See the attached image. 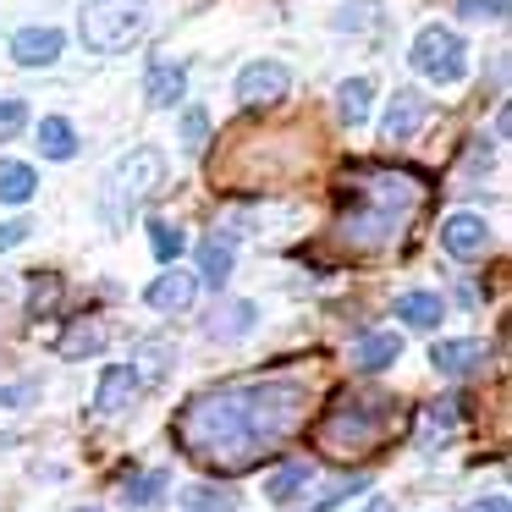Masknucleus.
Here are the masks:
<instances>
[{
    "mask_svg": "<svg viewBox=\"0 0 512 512\" xmlns=\"http://www.w3.org/2000/svg\"><path fill=\"white\" fill-rule=\"evenodd\" d=\"M309 397L314 380L303 375H259V380H237V386H210L199 397H188L171 441L210 474H248L287 435H298Z\"/></svg>",
    "mask_w": 512,
    "mask_h": 512,
    "instance_id": "f257e3e1",
    "label": "nucleus"
},
{
    "mask_svg": "<svg viewBox=\"0 0 512 512\" xmlns=\"http://www.w3.org/2000/svg\"><path fill=\"white\" fill-rule=\"evenodd\" d=\"M424 177L397 166H353L336 188L342 199V221H336V243L347 254H386L408 237L413 215L424 204Z\"/></svg>",
    "mask_w": 512,
    "mask_h": 512,
    "instance_id": "f03ea898",
    "label": "nucleus"
},
{
    "mask_svg": "<svg viewBox=\"0 0 512 512\" xmlns=\"http://www.w3.org/2000/svg\"><path fill=\"white\" fill-rule=\"evenodd\" d=\"M397 419H402V408L386 391H342L336 408L314 424V446H320V457L353 463V457L380 452L391 441V430H397Z\"/></svg>",
    "mask_w": 512,
    "mask_h": 512,
    "instance_id": "7ed1b4c3",
    "label": "nucleus"
},
{
    "mask_svg": "<svg viewBox=\"0 0 512 512\" xmlns=\"http://www.w3.org/2000/svg\"><path fill=\"white\" fill-rule=\"evenodd\" d=\"M78 34L94 56H122L149 34V0H89Z\"/></svg>",
    "mask_w": 512,
    "mask_h": 512,
    "instance_id": "20e7f679",
    "label": "nucleus"
},
{
    "mask_svg": "<svg viewBox=\"0 0 512 512\" xmlns=\"http://www.w3.org/2000/svg\"><path fill=\"white\" fill-rule=\"evenodd\" d=\"M166 182V160H160V149H133V155H122L111 166V177H105V193H100V204H105V221H122L127 215V204H138V199H149V193Z\"/></svg>",
    "mask_w": 512,
    "mask_h": 512,
    "instance_id": "39448f33",
    "label": "nucleus"
},
{
    "mask_svg": "<svg viewBox=\"0 0 512 512\" xmlns=\"http://www.w3.org/2000/svg\"><path fill=\"white\" fill-rule=\"evenodd\" d=\"M413 72H424L430 83H463L468 72V50L452 28H424L413 39Z\"/></svg>",
    "mask_w": 512,
    "mask_h": 512,
    "instance_id": "423d86ee",
    "label": "nucleus"
},
{
    "mask_svg": "<svg viewBox=\"0 0 512 512\" xmlns=\"http://www.w3.org/2000/svg\"><path fill=\"white\" fill-rule=\"evenodd\" d=\"M287 67L281 61H254V67L237 72V105H248V111H259V105H276L281 94H287Z\"/></svg>",
    "mask_w": 512,
    "mask_h": 512,
    "instance_id": "0eeeda50",
    "label": "nucleus"
},
{
    "mask_svg": "<svg viewBox=\"0 0 512 512\" xmlns=\"http://www.w3.org/2000/svg\"><path fill=\"white\" fill-rule=\"evenodd\" d=\"M424 122H430L424 94L397 89V94H391V105H386V122H380V138H386V144H408V138L424 133Z\"/></svg>",
    "mask_w": 512,
    "mask_h": 512,
    "instance_id": "6e6552de",
    "label": "nucleus"
},
{
    "mask_svg": "<svg viewBox=\"0 0 512 512\" xmlns=\"http://www.w3.org/2000/svg\"><path fill=\"white\" fill-rule=\"evenodd\" d=\"M193 298H199V281H193L188 270H177V265H166L155 281H149V292H144V303L155 314H188Z\"/></svg>",
    "mask_w": 512,
    "mask_h": 512,
    "instance_id": "1a4fd4ad",
    "label": "nucleus"
},
{
    "mask_svg": "<svg viewBox=\"0 0 512 512\" xmlns=\"http://www.w3.org/2000/svg\"><path fill=\"white\" fill-rule=\"evenodd\" d=\"M138 402V380H133V369L127 364H111L100 375V386H94V402H89V413L94 419H122L127 408Z\"/></svg>",
    "mask_w": 512,
    "mask_h": 512,
    "instance_id": "9d476101",
    "label": "nucleus"
},
{
    "mask_svg": "<svg viewBox=\"0 0 512 512\" xmlns=\"http://www.w3.org/2000/svg\"><path fill=\"white\" fill-rule=\"evenodd\" d=\"M105 342H111V325H105L100 314H83V320H72L67 331L56 336V358H67V364H78V358H94V353H105Z\"/></svg>",
    "mask_w": 512,
    "mask_h": 512,
    "instance_id": "9b49d317",
    "label": "nucleus"
},
{
    "mask_svg": "<svg viewBox=\"0 0 512 512\" xmlns=\"http://www.w3.org/2000/svg\"><path fill=\"white\" fill-rule=\"evenodd\" d=\"M441 248L452 259H485V248H490V226L479 221V215H452V221L441 226Z\"/></svg>",
    "mask_w": 512,
    "mask_h": 512,
    "instance_id": "f8f14e48",
    "label": "nucleus"
},
{
    "mask_svg": "<svg viewBox=\"0 0 512 512\" xmlns=\"http://www.w3.org/2000/svg\"><path fill=\"white\" fill-rule=\"evenodd\" d=\"M182 94H188V72H182V61H155L144 78V100L155 105V111H171V105H182Z\"/></svg>",
    "mask_w": 512,
    "mask_h": 512,
    "instance_id": "ddd939ff",
    "label": "nucleus"
},
{
    "mask_svg": "<svg viewBox=\"0 0 512 512\" xmlns=\"http://www.w3.org/2000/svg\"><path fill=\"white\" fill-rule=\"evenodd\" d=\"M61 56V28H17L12 61L17 67H50Z\"/></svg>",
    "mask_w": 512,
    "mask_h": 512,
    "instance_id": "4468645a",
    "label": "nucleus"
},
{
    "mask_svg": "<svg viewBox=\"0 0 512 512\" xmlns=\"http://www.w3.org/2000/svg\"><path fill=\"white\" fill-rule=\"evenodd\" d=\"M232 265H237L232 232H210V237L199 243V270H204V281H210V287H226V281H232Z\"/></svg>",
    "mask_w": 512,
    "mask_h": 512,
    "instance_id": "2eb2a0df",
    "label": "nucleus"
},
{
    "mask_svg": "<svg viewBox=\"0 0 512 512\" xmlns=\"http://www.w3.org/2000/svg\"><path fill=\"white\" fill-rule=\"evenodd\" d=\"M171 364H177V342H138V353H133V380L138 386H160V380L171 375Z\"/></svg>",
    "mask_w": 512,
    "mask_h": 512,
    "instance_id": "dca6fc26",
    "label": "nucleus"
},
{
    "mask_svg": "<svg viewBox=\"0 0 512 512\" xmlns=\"http://www.w3.org/2000/svg\"><path fill=\"white\" fill-rule=\"evenodd\" d=\"M397 353H402V336H391V331H369L364 342L353 347V369H358V375H380V369H386Z\"/></svg>",
    "mask_w": 512,
    "mask_h": 512,
    "instance_id": "f3484780",
    "label": "nucleus"
},
{
    "mask_svg": "<svg viewBox=\"0 0 512 512\" xmlns=\"http://www.w3.org/2000/svg\"><path fill=\"white\" fill-rule=\"evenodd\" d=\"M446 303L441 292H397V320L413 325V331H430V325H441Z\"/></svg>",
    "mask_w": 512,
    "mask_h": 512,
    "instance_id": "a211bd4d",
    "label": "nucleus"
},
{
    "mask_svg": "<svg viewBox=\"0 0 512 512\" xmlns=\"http://www.w3.org/2000/svg\"><path fill=\"white\" fill-rule=\"evenodd\" d=\"M39 155L45 160H72L78 155V133H72L67 116H45V122H39Z\"/></svg>",
    "mask_w": 512,
    "mask_h": 512,
    "instance_id": "6ab92c4d",
    "label": "nucleus"
},
{
    "mask_svg": "<svg viewBox=\"0 0 512 512\" xmlns=\"http://www.w3.org/2000/svg\"><path fill=\"white\" fill-rule=\"evenodd\" d=\"M39 188L34 166H23V160H0V204H28Z\"/></svg>",
    "mask_w": 512,
    "mask_h": 512,
    "instance_id": "aec40b11",
    "label": "nucleus"
},
{
    "mask_svg": "<svg viewBox=\"0 0 512 512\" xmlns=\"http://www.w3.org/2000/svg\"><path fill=\"white\" fill-rule=\"evenodd\" d=\"M479 358H485V347H479V342H468V336H463V342H441V347H435V369H441L446 380L468 375V369H474Z\"/></svg>",
    "mask_w": 512,
    "mask_h": 512,
    "instance_id": "412c9836",
    "label": "nucleus"
},
{
    "mask_svg": "<svg viewBox=\"0 0 512 512\" xmlns=\"http://www.w3.org/2000/svg\"><path fill=\"white\" fill-rule=\"evenodd\" d=\"M369 100H375V83H369V78H347L342 89H336V111H342V122L358 127L369 116Z\"/></svg>",
    "mask_w": 512,
    "mask_h": 512,
    "instance_id": "4be33fe9",
    "label": "nucleus"
},
{
    "mask_svg": "<svg viewBox=\"0 0 512 512\" xmlns=\"http://www.w3.org/2000/svg\"><path fill=\"white\" fill-rule=\"evenodd\" d=\"M254 320H259L254 303H226V309H215L210 320H204V336H243Z\"/></svg>",
    "mask_w": 512,
    "mask_h": 512,
    "instance_id": "5701e85b",
    "label": "nucleus"
},
{
    "mask_svg": "<svg viewBox=\"0 0 512 512\" xmlns=\"http://www.w3.org/2000/svg\"><path fill=\"white\" fill-rule=\"evenodd\" d=\"M122 496H127V507H155V501L166 496V468H144V474H133L122 485Z\"/></svg>",
    "mask_w": 512,
    "mask_h": 512,
    "instance_id": "b1692460",
    "label": "nucleus"
},
{
    "mask_svg": "<svg viewBox=\"0 0 512 512\" xmlns=\"http://www.w3.org/2000/svg\"><path fill=\"white\" fill-rule=\"evenodd\" d=\"M182 507L188 512H237V496L221 485H188L182 490Z\"/></svg>",
    "mask_w": 512,
    "mask_h": 512,
    "instance_id": "393cba45",
    "label": "nucleus"
},
{
    "mask_svg": "<svg viewBox=\"0 0 512 512\" xmlns=\"http://www.w3.org/2000/svg\"><path fill=\"white\" fill-rule=\"evenodd\" d=\"M149 248H155L160 265H177L182 248H188V237H182V226H171V221H149Z\"/></svg>",
    "mask_w": 512,
    "mask_h": 512,
    "instance_id": "a878e982",
    "label": "nucleus"
},
{
    "mask_svg": "<svg viewBox=\"0 0 512 512\" xmlns=\"http://www.w3.org/2000/svg\"><path fill=\"white\" fill-rule=\"evenodd\" d=\"M309 479H314V468H309V463H287L281 474H270V479H265V496H270V501H292L303 485H309Z\"/></svg>",
    "mask_w": 512,
    "mask_h": 512,
    "instance_id": "bb28decb",
    "label": "nucleus"
},
{
    "mask_svg": "<svg viewBox=\"0 0 512 512\" xmlns=\"http://www.w3.org/2000/svg\"><path fill=\"white\" fill-rule=\"evenodd\" d=\"M375 23H380L375 0H353V6H342V12H336V34H369Z\"/></svg>",
    "mask_w": 512,
    "mask_h": 512,
    "instance_id": "cd10ccee",
    "label": "nucleus"
},
{
    "mask_svg": "<svg viewBox=\"0 0 512 512\" xmlns=\"http://www.w3.org/2000/svg\"><path fill=\"white\" fill-rule=\"evenodd\" d=\"M364 485H369V474H347V479H336L331 490H320V496H314V501H309V507H303V512H331L336 501L358 496V490H364Z\"/></svg>",
    "mask_w": 512,
    "mask_h": 512,
    "instance_id": "c85d7f7f",
    "label": "nucleus"
},
{
    "mask_svg": "<svg viewBox=\"0 0 512 512\" xmlns=\"http://www.w3.org/2000/svg\"><path fill=\"white\" fill-rule=\"evenodd\" d=\"M182 144H188V149L210 144V111H199V105H188V111H182Z\"/></svg>",
    "mask_w": 512,
    "mask_h": 512,
    "instance_id": "c756f323",
    "label": "nucleus"
},
{
    "mask_svg": "<svg viewBox=\"0 0 512 512\" xmlns=\"http://www.w3.org/2000/svg\"><path fill=\"white\" fill-rule=\"evenodd\" d=\"M56 298H61V276H34V298H28V314L56 309Z\"/></svg>",
    "mask_w": 512,
    "mask_h": 512,
    "instance_id": "7c9ffc66",
    "label": "nucleus"
},
{
    "mask_svg": "<svg viewBox=\"0 0 512 512\" xmlns=\"http://www.w3.org/2000/svg\"><path fill=\"white\" fill-rule=\"evenodd\" d=\"M28 127V105L23 100H0V138H17Z\"/></svg>",
    "mask_w": 512,
    "mask_h": 512,
    "instance_id": "2f4dec72",
    "label": "nucleus"
},
{
    "mask_svg": "<svg viewBox=\"0 0 512 512\" xmlns=\"http://www.w3.org/2000/svg\"><path fill=\"white\" fill-rule=\"evenodd\" d=\"M39 402V380H17V386H0V408H28Z\"/></svg>",
    "mask_w": 512,
    "mask_h": 512,
    "instance_id": "473e14b6",
    "label": "nucleus"
},
{
    "mask_svg": "<svg viewBox=\"0 0 512 512\" xmlns=\"http://www.w3.org/2000/svg\"><path fill=\"white\" fill-rule=\"evenodd\" d=\"M457 12H463V17H490V23H501V17H507V0H457Z\"/></svg>",
    "mask_w": 512,
    "mask_h": 512,
    "instance_id": "72a5a7b5",
    "label": "nucleus"
},
{
    "mask_svg": "<svg viewBox=\"0 0 512 512\" xmlns=\"http://www.w3.org/2000/svg\"><path fill=\"white\" fill-rule=\"evenodd\" d=\"M457 419H463V402H457V397H446V402H435V413H430V424H441V435H452V430H457Z\"/></svg>",
    "mask_w": 512,
    "mask_h": 512,
    "instance_id": "f704fd0d",
    "label": "nucleus"
},
{
    "mask_svg": "<svg viewBox=\"0 0 512 512\" xmlns=\"http://www.w3.org/2000/svg\"><path fill=\"white\" fill-rule=\"evenodd\" d=\"M28 232H34L28 221H0V254H6V248H17V243H28Z\"/></svg>",
    "mask_w": 512,
    "mask_h": 512,
    "instance_id": "c9c22d12",
    "label": "nucleus"
},
{
    "mask_svg": "<svg viewBox=\"0 0 512 512\" xmlns=\"http://www.w3.org/2000/svg\"><path fill=\"white\" fill-rule=\"evenodd\" d=\"M468 512H507V496H490V501H474Z\"/></svg>",
    "mask_w": 512,
    "mask_h": 512,
    "instance_id": "e433bc0d",
    "label": "nucleus"
},
{
    "mask_svg": "<svg viewBox=\"0 0 512 512\" xmlns=\"http://www.w3.org/2000/svg\"><path fill=\"white\" fill-rule=\"evenodd\" d=\"M364 512H397V507H391V501H369Z\"/></svg>",
    "mask_w": 512,
    "mask_h": 512,
    "instance_id": "4c0bfd02",
    "label": "nucleus"
},
{
    "mask_svg": "<svg viewBox=\"0 0 512 512\" xmlns=\"http://www.w3.org/2000/svg\"><path fill=\"white\" fill-rule=\"evenodd\" d=\"M6 441H12V435H0V446H6Z\"/></svg>",
    "mask_w": 512,
    "mask_h": 512,
    "instance_id": "58836bf2",
    "label": "nucleus"
},
{
    "mask_svg": "<svg viewBox=\"0 0 512 512\" xmlns=\"http://www.w3.org/2000/svg\"><path fill=\"white\" fill-rule=\"evenodd\" d=\"M83 512H100V507H83Z\"/></svg>",
    "mask_w": 512,
    "mask_h": 512,
    "instance_id": "ea45409f",
    "label": "nucleus"
}]
</instances>
